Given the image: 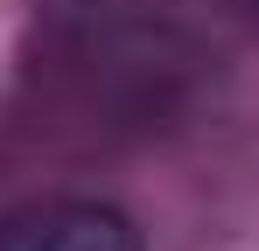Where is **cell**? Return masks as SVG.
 Instances as JSON below:
<instances>
[{
	"mask_svg": "<svg viewBox=\"0 0 259 251\" xmlns=\"http://www.w3.org/2000/svg\"><path fill=\"white\" fill-rule=\"evenodd\" d=\"M0 251H140V230L119 209L63 203L42 216H21V223H0Z\"/></svg>",
	"mask_w": 259,
	"mask_h": 251,
	"instance_id": "obj_1",
	"label": "cell"
}]
</instances>
